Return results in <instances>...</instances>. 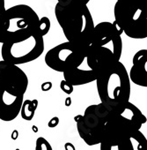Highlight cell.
I'll list each match as a JSON object with an SVG mask.
<instances>
[{"label":"cell","mask_w":147,"mask_h":150,"mask_svg":"<svg viewBox=\"0 0 147 150\" xmlns=\"http://www.w3.org/2000/svg\"><path fill=\"white\" fill-rule=\"evenodd\" d=\"M55 14L67 42L81 47L91 45L95 25L87 6H63L57 3Z\"/></svg>","instance_id":"cell-2"},{"label":"cell","mask_w":147,"mask_h":150,"mask_svg":"<svg viewBox=\"0 0 147 150\" xmlns=\"http://www.w3.org/2000/svg\"><path fill=\"white\" fill-rule=\"evenodd\" d=\"M35 150H53L50 143L43 137H39L35 142Z\"/></svg>","instance_id":"cell-18"},{"label":"cell","mask_w":147,"mask_h":150,"mask_svg":"<svg viewBox=\"0 0 147 150\" xmlns=\"http://www.w3.org/2000/svg\"><path fill=\"white\" fill-rule=\"evenodd\" d=\"M63 74V80L68 81L72 86H82L94 81H96L97 75L95 71L88 65L87 60L74 69L65 71Z\"/></svg>","instance_id":"cell-13"},{"label":"cell","mask_w":147,"mask_h":150,"mask_svg":"<svg viewBox=\"0 0 147 150\" xmlns=\"http://www.w3.org/2000/svg\"><path fill=\"white\" fill-rule=\"evenodd\" d=\"M60 88L62 89V91H63L65 94L67 95H70L73 92V89H74V86H72L71 84H70L68 81L63 80L60 82Z\"/></svg>","instance_id":"cell-19"},{"label":"cell","mask_w":147,"mask_h":150,"mask_svg":"<svg viewBox=\"0 0 147 150\" xmlns=\"http://www.w3.org/2000/svg\"><path fill=\"white\" fill-rule=\"evenodd\" d=\"M146 123H147V117H146Z\"/></svg>","instance_id":"cell-28"},{"label":"cell","mask_w":147,"mask_h":150,"mask_svg":"<svg viewBox=\"0 0 147 150\" xmlns=\"http://www.w3.org/2000/svg\"><path fill=\"white\" fill-rule=\"evenodd\" d=\"M0 81L14 86L23 91L28 87V78L25 71L18 65L10 64L4 60L0 61Z\"/></svg>","instance_id":"cell-11"},{"label":"cell","mask_w":147,"mask_h":150,"mask_svg":"<svg viewBox=\"0 0 147 150\" xmlns=\"http://www.w3.org/2000/svg\"><path fill=\"white\" fill-rule=\"evenodd\" d=\"M64 149L65 150H76L75 146L70 142H66L64 144Z\"/></svg>","instance_id":"cell-23"},{"label":"cell","mask_w":147,"mask_h":150,"mask_svg":"<svg viewBox=\"0 0 147 150\" xmlns=\"http://www.w3.org/2000/svg\"><path fill=\"white\" fill-rule=\"evenodd\" d=\"M70 104H71V99H70V97H67L65 99V105L67 107H69V106H70Z\"/></svg>","instance_id":"cell-25"},{"label":"cell","mask_w":147,"mask_h":150,"mask_svg":"<svg viewBox=\"0 0 147 150\" xmlns=\"http://www.w3.org/2000/svg\"><path fill=\"white\" fill-rule=\"evenodd\" d=\"M58 124H59V118H58L57 117H52V118L49 121L48 126H49V128H54V127L57 126Z\"/></svg>","instance_id":"cell-20"},{"label":"cell","mask_w":147,"mask_h":150,"mask_svg":"<svg viewBox=\"0 0 147 150\" xmlns=\"http://www.w3.org/2000/svg\"><path fill=\"white\" fill-rule=\"evenodd\" d=\"M38 107V100H24L21 110H20V116L24 120L31 121L34 117V113L36 111V109Z\"/></svg>","instance_id":"cell-14"},{"label":"cell","mask_w":147,"mask_h":150,"mask_svg":"<svg viewBox=\"0 0 147 150\" xmlns=\"http://www.w3.org/2000/svg\"><path fill=\"white\" fill-rule=\"evenodd\" d=\"M114 15L128 37L147 38V0H117Z\"/></svg>","instance_id":"cell-5"},{"label":"cell","mask_w":147,"mask_h":150,"mask_svg":"<svg viewBox=\"0 0 147 150\" xmlns=\"http://www.w3.org/2000/svg\"><path fill=\"white\" fill-rule=\"evenodd\" d=\"M122 29L115 21L101 22L94 27L91 46L108 49L120 61L122 53Z\"/></svg>","instance_id":"cell-9"},{"label":"cell","mask_w":147,"mask_h":150,"mask_svg":"<svg viewBox=\"0 0 147 150\" xmlns=\"http://www.w3.org/2000/svg\"><path fill=\"white\" fill-rule=\"evenodd\" d=\"M15 150H20V148H16Z\"/></svg>","instance_id":"cell-27"},{"label":"cell","mask_w":147,"mask_h":150,"mask_svg":"<svg viewBox=\"0 0 147 150\" xmlns=\"http://www.w3.org/2000/svg\"><path fill=\"white\" fill-rule=\"evenodd\" d=\"M25 91L0 81V120L11 122L20 114Z\"/></svg>","instance_id":"cell-10"},{"label":"cell","mask_w":147,"mask_h":150,"mask_svg":"<svg viewBox=\"0 0 147 150\" xmlns=\"http://www.w3.org/2000/svg\"><path fill=\"white\" fill-rule=\"evenodd\" d=\"M6 0H0V18L6 13Z\"/></svg>","instance_id":"cell-22"},{"label":"cell","mask_w":147,"mask_h":150,"mask_svg":"<svg viewBox=\"0 0 147 150\" xmlns=\"http://www.w3.org/2000/svg\"><path fill=\"white\" fill-rule=\"evenodd\" d=\"M88 47L65 42L50 49L46 53L44 61L50 69L63 73L79 67L86 61Z\"/></svg>","instance_id":"cell-8"},{"label":"cell","mask_w":147,"mask_h":150,"mask_svg":"<svg viewBox=\"0 0 147 150\" xmlns=\"http://www.w3.org/2000/svg\"><path fill=\"white\" fill-rule=\"evenodd\" d=\"M129 72L130 81L140 87L147 88V50H138L133 57Z\"/></svg>","instance_id":"cell-12"},{"label":"cell","mask_w":147,"mask_h":150,"mask_svg":"<svg viewBox=\"0 0 147 150\" xmlns=\"http://www.w3.org/2000/svg\"><path fill=\"white\" fill-rule=\"evenodd\" d=\"M33 130H34V132H37V128H36V126H33Z\"/></svg>","instance_id":"cell-26"},{"label":"cell","mask_w":147,"mask_h":150,"mask_svg":"<svg viewBox=\"0 0 147 150\" xmlns=\"http://www.w3.org/2000/svg\"><path fill=\"white\" fill-rule=\"evenodd\" d=\"M145 123L146 117L135 104L129 102L121 110H110L102 142L118 143L128 139Z\"/></svg>","instance_id":"cell-3"},{"label":"cell","mask_w":147,"mask_h":150,"mask_svg":"<svg viewBox=\"0 0 147 150\" xmlns=\"http://www.w3.org/2000/svg\"><path fill=\"white\" fill-rule=\"evenodd\" d=\"M91 0H57V3L63 6H87Z\"/></svg>","instance_id":"cell-17"},{"label":"cell","mask_w":147,"mask_h":150,"mask_svg":"<svg viewBox=\"0 0 147 150\" xmlns=\"http://www.w3.org/2000/svg\"><path fill=\"white\" fill-rule=\"evenodd\" d=\"M130 78L120 61L102 71L96 80L101 103L109 110H121L129 103Z\"/></svg>","instance_id":"cell-1"},{"label":"cell","mask_w":147,"mask_h":150,"mask_svg":"<svg viewBox=\"0 0 147 150\" xmlns=\"http://www.w3.org/2000/svg\"><path fill=\"white\" fill-rule=\"evenodd\" d=\"M50 27H51L50 20L48 17L44 16V17L40 18L39 24H38V30L42 35V36H45L49 33Z\"/></svg>","instance_id":"cell-16"},{"label":"cell","mask_w":147,"mask_h":150,"mask_svg":"<svg viewBox=\"0 0 147 150\" xmlns=\"http://www.w3.org/2000/svg\"><path fill=\"white\" fill-rule=\"evenodd\" d=\"M130 140L134 150H147V139L140 130L133 133Z\"/></svg>","instance_id":"cell-15"},{"label":"cell","mask_w":147,"mask_h":150,"mask_svg":"<svg viewBox=\"0 0 147 150\" xmlns=\"http://www.w3.org/2000/svg\"><path fill=\"white\" fill-rule=\"evenodd\" d=\"M11 138H12V139L16 140V139L19 138V131H18V130H13V132H12Z\"/></svg>","instance_id":"cell-24"},{"label":"cell","mask_w":147,"mask_h":150,"mask_svg":"<svg viewBox=\"0 0 147 150\" xmlns=\"http://www.w3.org/2000/svg\"><path fill=\"white\" fill-rule=\"evenodd\" d=\"M51 88H52V82H50V81H46L41 84V90L44 92H47V91L50 90Z\"/></svg>","instance_id":"cell-21"},{"label":"cell","mask_w":147,"mask_h":150,"mask_svg":"<svg viewBox=\"0 0 147 150\" xmlns=\"http://www.w3.org/2000/svg\"><path fill=\"white\" fill-rule=\"evenodd\" d=\"M43 37L37 28L26 36L2 43V60L18 66L36 60L45 49Z\"/></svg>","instance_id":"cell-6"},{"label":"cell","mask_w":147,"mask_h":150,"mask_svg":"<svg viewBox=\"0 0 147 150\" xmlns=\"http://www.w3.org/2000/svg\"><path fill=\"white\" fill-rule=\"evenodd\" d=\"M40 18L27 5H17L6 9L0 18V43L20 39L38 28Z\"/></svg>","instance_id":"cell-4"},{"label":"cell","mask_w":147,"mask_h":150,"mask_svg":"<svg viewBox=\"0 0 147 150\" xmlns=\"http://www.w3.org/2000/svg\"><path fill=\"white\" fill-rule=\"evenodd\" d=\"M110 110L101 103L88 106L84 115L77 122L80 138L88 146L100 145L102 142L104 129Z\"/></svg>","instance_id":"cell-7"}]
</instances>
